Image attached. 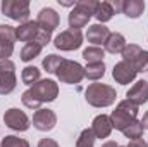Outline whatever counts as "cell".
Returning <instances> with one entry per match:
<instances>
[{
    "mask_svg": "<svg viewBox=\"0 0 148 147\" xmlns=\"http://www.w3.org/2000/svg\"><path fill=\"white\" fill-rule=\"evenodd\" d=\"M57 95H59V85L53 81V80H40L36 81L33 87H29L24 94H23V97H21V101H23V104L28 107V109H40V106L41 104H45V102H53L55 99H57Z\"/></svg>",
    "mask_w": 148,
    "mask_h": 147,
    "instance_id": "cell-1",
    "label": "cell"
},
{
    "mask_svg": "<svg viewBox=\"0 0 148 147\" xmlns=\"http://www.w3.org/2000/svg\"><path fill=\"white\" fill-rule=\"evenodd\" d=\"M84 99L93 107H109L115 102L117 92L115 88L105 83H91L84 90Z\"/></svg>",
    "mask_w": 148,
    "mask_h": 147,
    "instance_id": "cell-2",
    "label": "cell"
},
{
    "mask_svg": "<svg viewBox=\"0 0 148 147\" xmlns=\"http://www.w3.org/2000/svg\"><path fill=\"white\" fill-rule=\"evenodd\" d=\"M138 118V106L133 104L131 101L124 99L117 104V107L112 111L110 114V121H112V128L124 132L133 121H136Z\"/></svg>",
    "mask_w": 148,
    "mask_h": 147,
    "instance_id": "cell-3",
    "label": "cell"
},
{
    "mask_svg": "<svg viewBox=\"0 0 148 147\" xmlns=\"http://www.w3.org/2000/svg\"><path fill=\"white\" fill-rule=\"evenodd\" d=\"M2 14L7 16L12 21L26 23L29 21V2L28 0H3L2 2Z\"/></svg>",
    "mask_w": 148,
    "mask_h": 147,
    "instance_id": "cell-4",
    "label": "cell"
},
{
    "mask_svg": "<svg viewBox=\"0 0 148 147\" xmlns=\"http://www.w3.org/2000/svg\"><path fill=\"white\" fill-rule=\"evenodd\" d=\"M55 76L59 78L60 83H67V85H76V83H81V80L84 78V68L76 62V61H69V59H64L62 64L59 66Z\"/></svg>",
    "mask_w": 148,
    "mask_h": 147,
    "instance_id": "cell-5",
    "label": "cell"
},
{
    "mask_svg": "<svg viewBox=\"0 0 148 147\" xmlns=\"http://www.w3.org/2000/svg\"><path fill=\"white\" fill-rule=\"evenodd\" d=\"M17 85V78H16V64L7 59V61H0V95H9L14 92Z\"/></svg>",
    "mask_w": 148,
    "mask_h": 147,
    "instance_id": "cell-6",
    "label": "cell"
},
{
    "mask_svg": "<svg viewBox=\"0 0 148 147\" xmlns=\"http://www.w3.org/2000/svg\"><path fill=\"white\" fill-rule=\"evenodd\" d=\"M53 45H55V49L64 50V52L76 50L83 45V33H81V30H71L69 28V30L59 33L53 38Z\"/></svg>",
    "mask_w": 148,
    "mask_h": 147,
    "instance_id": "cell-7",
    "label": "cell"
},
{
    "mask_svg": "<svg viewBox=\"0 0 148 147\" xmlns=\"http://www.w3.org/2000/svg\"><path fill=\"white\" fill-rule=\"evenodd\" d=\"M3 123H5V126H9L14 132H26L29 128V125H31V121L26 116V112L17 109V107H10V109L5 111Z\"/></svg>",
    "mask_w": 148,
    "mask_h": 147,
    "instance_id": "cell-8",
    "label": "cell"
},
{
    "mask_svg": "<svg viewBox=\"0 0 148 147\" xmlns=\"http://www.w3.org/2000/svg\"><path fill=\"white\" fill-rule=\"evenodd\" d=\"M57 125V114L52 109H40L33 114V126L40 132H50Z\"/></svg>",
    "mask_w": 148,
    "mask_h": 147,
    "instance_id": "cell-9",
    "label": "cell"
},
{
    "mask_svg": "<svg viewBox=\"0 0 148 147\" xmlns=\"http://www.w3.org/2000/svg\"><path fill=\"white\" fill-rule=\"evenodd\" d=\"M38 26L48 33H52L55 28H59V23H60V17L57 14V10H53L52 7H43L40 12H38L36 17Z\"/></svg>",
    "mask_w": 148,
    "mask_h": 147,
    "instance_id": "cell-10",
    "label": "cell"
},
{
    "mask_svg": "<svg viewBox=\"0 0 148 147\" xmlns=\"http://www.w3.org/2000/svg\"><path fill=\"white\" fill-rule=\"evenodd\" d=\"M136 74L138 73L133 69V66L127 64V62H124V61L117 62V64L114 66V69H112V76H114V80H115L119 85H129L131 81H134Z\"/></svg>",
    "mask_w": 148,
    "mask_h": 147,
    "instance_id": "cell-11",
    "label": "cell"
},
{
    "mask_svg": "<svg viewBox=\"0 0 148 147\" xmlns=\"http://www.w3.org/2000/svg\"><path fill=\"white\" fill-rule=\"evenodd\" d=\"M127 101H131L133 104H136L138 107L143 106L145 102H148V81L145 80H140L136 81L126 94Z\"/></svg>",
    "mask_w": 148,
    "mask_h": 147,
    "instance_id": "cell-12",
    "label": "cell"
},
{
    "mask_svg": "<svg viewBox=\"0 0 148 147\" xmlns=\"http://www.w3.org/2000/svg\"><path fill=\"white\" fill-rule=\"evenodd\" d=\"M110 37V30L105 26V24H91L86 31V40L93 45V47H100V45H105L107 38Z\"/></svg>",
    "mask_w": 148,
    "mask_h": 147,
    "instance_id": "cell-13",
    "label": "cell"
},
{
    "mask_svg": "<svg viewBox=\"0 0 148 147\" xmlns=\"http://www.w3.org/2000/svg\"><path fill=\"white\" fill-rule=\"evenodd\" d=\"M112 130L114 128H112L110 116H107V114H98L91 123V132L97 139H107L112 133Z\"/></svg>",
    "mask_w": 148,
    "mask_h": 147,
    "instance_id": "cell-14",
    "label": "cell"
},
{
    "mask_svg": "<svg viewBox=\"0 0 148 147\" xmlns=\"http://www.w3.org/2000/svg\"><path fill=\"white\" fill-rule=\"evenodd\" d=\"M38 31H40V26H38L36 21H26V23H23L16 28V40L26 42V43L35 42Z\"/></svg>",
    "mask_w": 148,
    "mask_h": 147,
    "instance_id": "cell-15",
    "label": "cell"
},
{
    "mask_svg": "<svg viewBox=\"0 0 148 147\" xmlns=\"http://www.w3.org/2000/svg\"><path fill=\"white\" fill-rule=\"evenodd\" d=\"M90 19H91L90 14H86L83 9H79V7L74 5V9L71 10V14L67 17V23H69V28L71 30H81V28H84L88 24Z\"/></svg>",
    "mask_w": 148,
    "mask_h": 147,
    "instance_id": "cell-16",
    "label": "cell"
},
{
    "mask_svg": "<svg viewBox=\"0 0 148 147\" xmlns=\"http://www.w3.org/2000/svg\"><path fill=\"white\" fill-rule=\"evenodd\" d=\"M145 10V2L143 0H122V14L131 17V19H138Z\"/></svg>",
    "mask_w": 148,
    "mask_h": 147,
    "instance_id": "cell-17",
    "label": "cell"
},
{
    "mask_svg": "<svg viewBox=\"0 0 148 147\" xmlns=\"http://www.w3.org/2000/svg\"><path fill=\"white\" fill-rule=\"evenodd\" d=\"M126 38L124 35H121V33H110V37L107 38V42H105V50L109 52V54H122V50L126 49Z\"/></svg>",
    "mask_w": 148,
    "mask_h": 147,
    "instance_id": "cell-18",
    "label": "cell"
},
{
    "mask_svg": "<svg viewBox=\"0 0 148 147\" xmlns=\"http://www.w3.org/2000/svg\"><path fill=\"white\" fill-rule=\"evenodd\" d=\"M103 57H105V49L102 47H86L83 50V59L88 62V64H97V62H103Z\"/></svg>",
    "mask_w": 148,
    "mask_h": 147,
    "instance_id": "cell-19",
    "label": "cell"
},
{
    "mask_svg": "<svg viewBox=\"0 0 148 147\" xmlns=\"http://www.w3.org/2000/svg\"><path fill=\"white\" fill-rule=\"evenodd\" d=\"M114 7H112L110 2H100L98 3V9H97V12H95V17H97V21H98V24H103V23H107V21H110L112 17H114Z\"/></svg>",
    "mask_w": 148,
    "mask_h": 147,
    "instance_id": "cell-20",
    "label": "cell"
},
{
    "mask_svg": "<svg viewBox=\"0 0 148 147\" xmlns=\"http://www.w3.org/2000/svg\"><path fill=\"white\" fill-rule=\"evenodd\" d=\"M41 49H43V47H40V45H38V43H35V42L26 43V45L21 49V61L29 62V61L36 59L38 55L41 54Z\"/></svg>",
    "mask_w": 148,
    "mask_h": 147,
    "instance_id": "cell-21",
    "label": "cell"
},
{
    "mask_svg": "<svg viewBox=\"0 0 148 147\" xmlns=\"http://www.w3.org/2000/svg\"><path fill=\"white\" fill-rule=\"evenodd\" d=\"M40 69H38L36 66H26L24 69H23V73H21V80H23V83L24 85H28V87H33L36 81H40Z\"/></svg>",
    "mask_w": 148,
    "mask_h": 147,
    "instance_id": "cell-22",
    "label": "cell"
},
{
    "mask_svg": "<svg viewBox=\"0 0 148 147\" xmlns=\"http://www.w3.org/2000/svg\"><path fill=\"white\" fill-rule=\"evenodd\" d=\"M62 61H64L62 55L48 54V55L43 59V69H45L47 73H50V74H55L57 73V69H59V66L62 64Z\"/></svg>",
    "mask_w": 148,
    "mask_h": 147,
    "instance_id": "cell-23",
    "label": "cell"
},
{
    "mask_svg": "<svg viewBox=\"0 0 148 147\" xmlns=\"http://www.w3.org/2000/svg\"><path fill=\"white\" fill-rule=\"evenodd\" d=\"M103 74H105V64L103 62H97V64H88L86 68H84V78H88V80H100V78H103Z\"/></svg>",
    "mask_w": 148,
    "mask_h": 147,
    "instance_id": "cell-24",
    "label": "cell"
},
{
    "mask_svg": "<svg viewBox=\"0 0 148 147\" xmlns=\"http://www.w3.org/2000/svg\"><path fill=\"white\" fill-rule=\"evenodd\" d=\"M143 52V49L140 47V45H136V43H129V45H126V49L122 50V61L124 62H127V64H133L134 62V59L140 55Z\"/></svg>",
    "mask_w": 148,
    "mask_h": 147,
    "instance_id": "cell-25",
    "label": "cell"
},
{
    "mask_svg": "<svg viewBox=\"0 0 148 147\" xmlns=\"http://www.w3.org/2000/svg\"><path fill=\"white\" fill-rule=\"evenodd\" d=\"M143 132H145V128H143V125H141V121H133L122 133H124V137L126 139H131V140H136V139H141V135H143Z\"/></svg>",
    "mask_w": 148,
    "mask_h": 147,
    "instance_id": "cell-26",
    "label": "cell"
},
{
    "mask_svg": "<svg viewBox=\"0 0 148 147\" xmlns=\"http://www.w3.org/2000/svg\"><path fill=\"white\" fill-rule=\"evenodd\" d=\"M95 139H97V137L93 135L91 128H84V130L79 133L77 140H76V147H93Z\"/></svg>",
    "mask_w": 148,
    "mask_h": 147,
    "instance_id": "cell-27",
    "label": "cell"
},
{
    "mask_svg": "<svg viewBox=\"0 0 148 147\" xmlns=\"http://www.w3.org/2000/svg\"><path fill=\"white\" fill-rule=\"evenodd\" d=\"M0 147H31L26 139H19L16 135H5L0 142Z\"/></svg>",
    "mask_w": 148,
    "mask_h": 147,
    "instance_id": "cell-28",
    "label": "cell"
},
{
    "mask_svg": "<svg viewBox=\"0 0 148 147\" xmlns=\"http://www.w3.org/2000/svg\"><path fill=\"white\" fill-rule=\"evenodd\" d=\"M131 66H133V69H134L136 73H147L148 71V50H143V52L134 59V62H133Z\"/></svg>",
    "mask_w": 148,
    "mask_h": 147,
    "instance_id": "cell-29",
    "label": "cell"
},
{
    "mask_svg": "<svg viewBox=\"0 0 148 147\" xmlns=\"http://www.w3.org/2000/svg\"><path fill=\"white\" fill-rule=\"evenodd\" d=\"M0 42H16V28L10 24H0Z\"/></svg>",
    "mask_w": 148,
    "mask_h": 147,
    "instance_id": "cell-30",
    "label": "cell"
},
{
    "mask_svg": "<svg viewBox=\"0 0 148 147\" xmlns=\"http://www.w3.org/2000/svg\"><path fill=\"white\" fill-rule=\"evenodd\" d=\"M98 3L100 2H97V0H77L76 2V7H79V9H83L86 14H90V16H95V12H97V9H98Z\"/></svg>",
    "mask_w": 148,
    "mask_h": 147,
    "instance_id": "cell-31",
    "label": "cell"
},
{
    "mask_svg": "<svg viewBox=\"0 0 148 147\" xmlns=\"http://www.w3.org/2000/svg\"><path fill=\"white\" fill-rule=\"evenodd\" d=\"M12 54H14V43H10V42H0V61L10 59Z\"/></svg>",
    "mask_w": 148,
    "mask_h": 147,
    "instance_id": "cell-32",
    "label": "cell"
},
{
    "mask_svg": "<svg viewBox=\"0 0 148 147\" xmlns=\"http://www.w3.org/2000/svg\"><path fill=\"white\" fill-rule=\"evenodd\" d=\"M38 147H60V146H59V142L53 140V139H41V140L38 142Z\"/></svg>",
    "mask_w": 148,
    "mask_h": 147,
    "instance_id": "cell-33",
    "label": "cell"
},
{
    "mask_svg": "<svg viewBox=\"0 0 148 147\" xmlns=\"http://www.w3.org/2000/svg\"><path fill=\"white\" fill-rule=\"evenodd\" d=\"M127 147H148V144L143 140V139H136V140H131Z\"/></svg>",
    "mask_w": 148,
    "mask_h": 147,
    "instance_id": "cell-34",
    "label": "cell"
},
{
    "mask_svg": "<svg viewBox=\"0 0 148 147\" xmlns=\"http://www.w3.org/2000/svg\"><path fill=\"white\" fill-rule=\"evenodd\" d=\"M112 7H114V12H115V14H117V12H122V0L112 2Z\"/></svg>",
    "mask_w": 148,
    "mask_h": 147,
    "instance_id": "cell-35",
    "label": "cell"
},
{
    "mask_svg": "<svg viewBox=\"0 0 148 147\" xmlns=\"http://www.w3.org/2000/svg\"><path fill=\"white\" fill-rule=\"evenodd\" d=\"M141 125H143V128L148 130V111L143 114V119H141Z\"/></svg>",
    "mask_w": 148,
    "mask_h": 147,
    "instance_id": "cell-36",
    "label": "cell"
},
{
    "mask_svg": "<svg viewBox=\"0 0 148 147\" xmlns=\"http://www.w3.org/2000/svg\"><path fill=\"white\" fill-rule=\"evenodd\" d=\"M102 147H119V144H117V142H114V140H107V142H103V144H102Z\"/></svg>",
    "mask_w": 148,
    "mask_h": 147,
    "instance_id": "cell-37",
    "label": "cell"
},
{
    "mask_svg": "<svg viewBox=\"0 0 148 147\" xmlns=\"http://www.w3.org/2000/svg\"><path fill=\"white\" fill-rule=\"evenodd\" d=\"M59 3H60V5H64V7H71V5H76V3H74V2H66V0H59Z\"/></svg>",
    "mask_w": 148,
    "mask_h": 147,
    "instance_id": "cell-38",
    "label": "cell"
},
{
    "mask_svg": "<svg viewBox=\"0 0 148 147\" xmlns=\"http://www.w3.org/2000/svg\"><path fill=\"white\" fill-rule=\"evenodd\" d=\"M119 147H127V146H119Z\"/></svg>",
    "mask_w": 148,
    "mask_h": 147,
    "instance_id": "cell-39",
    "label": "cell"
}]
</instances>
